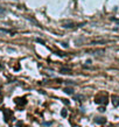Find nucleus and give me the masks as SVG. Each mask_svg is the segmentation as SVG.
Masks as SVG:
<instances>
[{"mask_svg": "<svg viewBox=\"0 0 119 127\" xmlns=\"http://www.w3.org/2000/svg\"><path fill=\"white\" fill-rule=\"evenodd\" d=\"M109 127H119V126L118 125H116V124H112V125H110Z\"/></svg>", "mask_w": 119, "mask_h": 127, "instance_id": "nucleus-9", "label": "nucleus"}, {"mask_svg": "<svg viewBox=\"0 0 119 127\" xmlns=\"http://www.w3.org/2000/svg\"><path fill=\"white\" fill-rule=\"evenodd\" d=\"M106 98H100V99H96V101L97 103H103V104H105V103H106Z\"/></svg>", "mask_w": 119, "mask_h": 127, "instance_id": "nucleus-4", "label": "nucleus"}, {"mask_svg": "<svg viewBox=\"0 0 119 127\" xmlns=\"http://www.w3.org/2000/svg\"><path fill=\"white\" fill-rule=\"evenodd\" d=\"M95 121H96V123H99V124H105L106 119H105V118H95Z\"/></svg>", "mask_w": 119, "mask_h": 127, "instance_id": "nucleus-2", "label": "nucleus"}, {"mask_svg": "<svg viewBox=\"0 0 119 127\" xmlns=\"http://www.w3.org/2000/svg\"><path fill=\"white\" fill-rule=\"evenodd\" d=\"M111 101H112V105L117 107V106L119 105V97L118 96H112L111 97Z\"/></svg>", "mask_w": 119, "mask_h": 127, "instance_id": "nucleus-1", "label": "nucleus"}, {"mask_svg": "<svg viewBox=\"0 0 119 127\" xmlns=\"http://www.w3.org/2000/svg\"><path fill=\"white\" fill-rule=\"evenodd\" d=\"M62 117H67V114H68V112H67V110H65V108H63V110H62Z\"/></svg>", "mask_w": 119, "mask_h": 127, "instance_id": "nucleus-6", "label": "nucleus"}, {"mask_svg": "<svg viewBox=\"0 0 119 127\" xmlns=\"http://www.w3.org/2000/svg\"><path fill=\"white\" fill-rule=\"evenodd\" d=\"M63 91H64L65 93H74V89L73 88H71V89H64Z\"/></svg>", "mask_w": 119, "mask_h": 127, "instance_id": "nucleus-5", "label": "nucleus"}, {"mask_svg": "<svg viewBox=\"0 0 119 127\" xmlns=\"http://www.w3.org/2000/svg\"><path fill=\"white\" fill-rule=\"evenodd\" d=\"M75 25H74L73 22H70V23H63V27L64 28H71V27H74Z\"/></svg>", "mask_w": 119, "mask_h": 127, "instance_id": "nucleus-3", "label": "nucleus"}, {"mask_svg": "<svg viewBox=\"0 0 119 127\" xmlns=\"http://www.w3.org/2000/svg\"><path fill=\"white\" fill-rule=\"evenodd\" d=\"M43 126H47V127H49V126H50V123H43Z\"/></svg>", "mask_w": 119, "mask_h": 127, "instance_id": "nucleus-8", "label": "nucleus"}, {"mask_svg": "<svg viewBox=\"0 0 119 127\" xmlns=\"http://www.w3.org/2000/svg\"><path fill=\"white\" fill-rule=\"evenodd\" d=\"M4 13H5V8L0 6V14H4Z\"/></svg>", "mask_w": 119, "mask_h": 127, "instance_id": "nucleus-7", "label": "nucleus"}]
</instances>
